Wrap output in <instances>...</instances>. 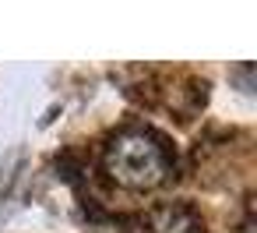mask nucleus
Returning <instances> with one entry per match:
<instances>
[{"mask_svg": "<svg viewBox=\"0 0 257 233\" xmlns=\"http://www.w3.org/2000/svg\"><path fill=\"white\" fill-rule=\"evenodd\" d=\"M155 233H197V219L187 208H162L155 212Z\"/></svg>", "mask_w": 257, "mask_h": 233, "instance_id": "obj_2", "label": "nucleus"}, {"mask_svg": "<svg viewBox=\"0 0 257 233\" xmlns=\"http://www.w3.org/2000/svg\"><path fill=\"white\" fill-rule=\"evenodd\" d=\"M102 163H106V173L120 187H131V191H152L173 170L166 141L159 134H152L148 127L116 131L102 152Z\"/></svg>", "mask_w": 257, "mask_h": 233, "instance_id": "obj_1", "label": "nucleus"}]
</instances>
